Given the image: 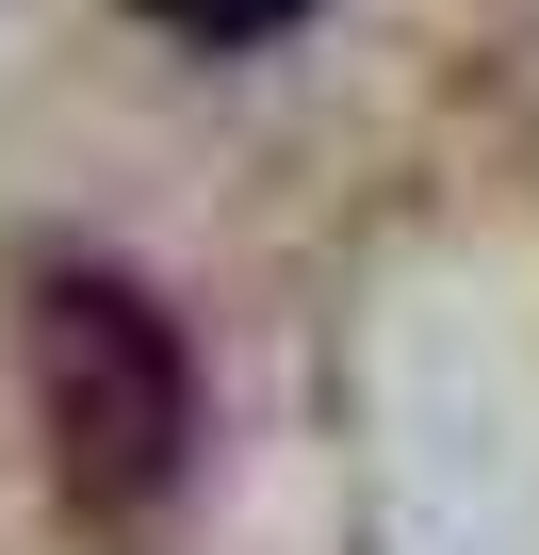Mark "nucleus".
<instances>
[{
	"label": "nucleus",
	"mask_w": 539,
	"mask_h": 555,
	"mask_svg": "<svg viewBox=\"0 0 539 555\" xmlns=\"http://www.w3.org/2000/svg\"><path fill=\"white\" fill-rule=\"evenodd\" d=\"M164 34H196V50H261V34H295L311 0H147Z\"/></svg>",
	"instance_id": "2"
},
{
	"label": "nucleus",
	"mask_w": 539,
	"mask_h": 555,
	"mask_svg": "<svg viewBox=\"0 0 539 555\" xmlns=\"http://www.w3.org/2000/svg\"><path fill=\"white\" fill-rule=\"evenodd\" d=\"M34 425L82 522H147L196 474V344L147 278L115 261H50L34 278Z\"/></svg>",
	"instance_id": "1"
}]
</instances>
